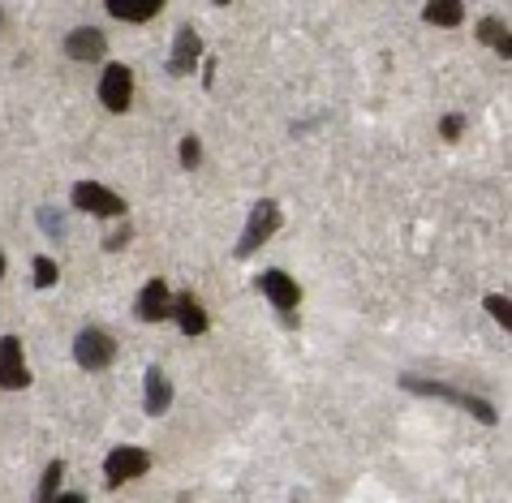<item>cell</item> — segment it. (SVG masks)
<instances>
[{"label":"cell","instance_id":"cell-19","mask_svg":"<svg viewBox=\"0 0 512 503\" xmlns=\"http://www.w3.org/2000/svg\"><path fill=\"white\" fill-rule=\"evenodd\" d=\"M56 276H61V271H56L52 258H35V289H52Z\"/></svg>","mask_w":512,"mask_h":503},{"label":"cell","instance_id":"cell-25","mask_svg":"<svg viewBox=\"0 0 512 503\" xmlns=\"http://www.w3.org/2000/svg\"><path fill=\"white\" fill-rule=\"evenodd\" d=\"M216 5H229V0H216Z\"/></svg>","mask_w":512,"mask_h":503},{"label":"cell","instance_id":"cell-26","mask_svg":"<svg viewBox=\"0 0 512 503\" xmlns=\"http://www.w3.org/2000/svg\"><path fill=\"white\" fill-rule=\"evenodd\" d=\"M0 22H5V13H0Z\"/></svg>","mask_w":512,"mask_h":503},{"label":"cell","instance_id":"cell-5","mask_svg":"<svg viewBox=\"0 0 512 503\" xmlns=\"http://www.w3.org/2000/svg\"><path fill=\"white\" fill-rule=\"evenodd\" d=\"M74 207L91 211V215H104V220H117V215H125V198L117 190H108V185H99V181H78L74 185Z\"/></svg>","mask_w":512,"mask_h":503},{"label":"cell","instance_id":"cell-23","mask_svg":"<svg viewBox=\"0 0 512 503\" xmlns=\"http://www.w3.org/2000/svg\"><path fill=\"white\" fill-rule=\"evenodd\" d=\"M104 246H108V250H121V246H130V224H125V228H117V233H112V237L104 241Z\"/></svg>","mask_w":512,"mask_h":503},{"label":"cell","instance_id":"cell-11","mask_svg":"<svg viewBox=\"0 0 512 503\" xmlns=\"http://www.w3.org/2000/svg\"><path fill=\"white\" fill-rule=\"evenodd\" d=\"M138 319L142 323H164L173 319V293H168L164 280H147L138 293Z\"/></svg>","mask_w":512,"mask_h":503},{"label":"cell","instance_id":"cell-14","mask_svg":"<svg viewBox=\"0 0 512 503\" xmlns=\"http://www.w3.org/2000/svg\"><path fill=\"white\" fill-rule=\"evenodd\" d=\"M422 22L439 26V31H452V26L465 22V0H426V5H422Z\"/></svg>","mask_w":512,"mask_h":503},{"label":"cell","instance_id":"cell-1","mask_svg":"<svg viewBox=\"0 0 512 503\" xmlns=\"http://www.w3.org/2000/svg\"><path fill=\"white\" fill-rule=\"evenodd\" d=\"M405 392H418V396H431V400H452L457 409L465 413H474V418L482 426H495L500 422V413H495L491 400H482V396H469V392H457V387H448V383H435V379H414V375H405L401 379Z\"/></svg>","mask_w":512,"mask_h":503},{"label":"cell","instance_id":"cell-10","mask_svg":"<svg viewBox=\"0 0 512 503\" xmlns=\"http://www.w3.org/2000/svg\"><path fill=\"white\" fill-rule=\"evenodd\" d=\"M198 61H203V35H198L194 26H181L173 39V52H168V74L186 78L198 69Z\"/></svg>","mask_w":512,"mask_h":503},{"label":"cell","instance_id":"cell-8","mask_svg":"<svg viewBox=\"0 0 512 503\" xmlns=\"http://www.w3.org/2000/svg\"><path fill=\"white\" fill-rule=\"evenodd\" d=\"M259 293L272 301L280 314H293L297 306H302V289H297V280L289 276V271H280V267L263 271V276H259Z\"/></svg>","mask_w":512,"mask_h":503},{"label":"cell","instance_id":"cell-15","mask_svg":"<svg viewBox=\"0 0 512 503\" xmlns=\"http://www.w3.org/2000/svg\"><path fill=\"white\" fill-rule=\"evenodd\" d=\"M104 9L117 22H151L164 9V0H104Z\"/></svg>","mask_w":512,"mask_h":503},{"label":"cell","instance_id":"cell-7","mask_svg":"<svg viewBox=\"0 0 512 503\" xmlns=\"http://www.w3.org/2000/svg\"><path fill=\"white\" fill-rule=\"evenodd\" d=\"M65 56L78 65H99L108 56V35L99 26H78V31L65 35Z\"/></svg>","mask_w":512,"mask_h":503},{"label":"cell","instance_id":"cell-4","mask_svg":"<svg viewBox=\"0 0 512 503\" xmlns=\"http://www.w3.org/2000/svg\"><path fill=\"white\" fill-rule=\"evenodd\" d=\"M142 473H151V452H142V448H112L108 452V461H104L108 491H117L125 482H138Z\"/></svg>","mask_w":512,"mask_h":503},{"label":"cell","instance_id":"cell-6","mask_svg":"<svg viewBox=\"0 0 512 503\" xmlns=\"http://www.w3.org/2000/svg\"><path fill=\"white\" fill-rule=\"evenodd\" d=\"M0 387H5V392H22V387H31L22 336H0Z\"/></svg>","mask_w":512,"mask_h":503},{"label":"cell","instance_id":"cell-9","mask_svg":"<svg viewBox=\"0 0 512 503\" xmlns=\"http://www.w3.org/2000/svg\"><path fill=\"white\" fill-rule=\"evenodd\" d=\"M99 99H104L108 112H125L134 104V74L125 65H108L104 78H99Z\"/></svg>","mask_w":512,"mask_h":503},{"label":"cell","instance_id":"cell-12","mask_svg":"<svg viewBox=\"0 0 512 503\" xmlns=\"http://www.w3.org/2000/svg\"><path fill=\"white\" fill-rule=\"evenodd\" d=\"M142 409H147L151 418H160V413L173 409V383H168L164 366H147V379H142Z\"/></svg>","mask_w":512,"mask_h":503},{"label":"cell","instance_id":"cell-20","mask_svg":"<svg viewBox=\"0 0 512 503\" xmlns=\"http://www.w3.org/2000/svg\"><path fill=\"white\" fill-rule=\"evenodd\" d=\"M198 160H203V142H198L194 134L190 138H181V168H198Z\"/></svg>","mask_w":512,"mask_h":503},{"label":"cell","instance_id":"cell-17","mask_svg":"<svg viewBox=\"0 0 512 503\" xmlns=\"http://www.w3.org/2000/svg\"><path fill=\"white\" fill-rule=\"evenodd\" d=\"M61 482H65V461H52L44 469V482H39V503H52L56 491H61Z\"/></svg>","mask_w":512,"mask_h":503},{"label":"cell","instance_id":"cell-22","mask_svg":"<svg viewBox=\"0 0 512 503\" xmlns=\"http://www.w3.org/2000/svg\"><path fill=\"white\" fill-rule=\"evenodd\" d=\"M461 129H465V117H461V112H448V117L439 121V134H444V142H457V138H461Z\"/></svg>","mask_w":512,"mask_h":503},{"label":"cell","instance_id":"cell-3","mask_svg":"<svg viewBox=\"0 0 512 503\" xmlns=\"http://www.w3.org/2000/svg\"><path fill=\"white\" fill-rule=\"evenodd\" d=\"M74 362L82 370H108L117 362V340H112L104 327H82L74 336Z\"/></svg>","mask_w":512,"mask_h":503},{"label":"cell","instance_id":"cell-13","mask_svg":"<svg viewBox=\"0 0 512 503\" xmlns=\"http://www.w3.org/2000/svg\"><path fill=\"white\" fill-rule=\"evenodd\" d=\"M173 319H177V327H181V332H186L190 340H194V336H207V327H211L203 301H198L194 293H177V297H173Z\"/></svg>","mask_w":512,"mask_h":503},{"label":"cell","instance_id":"cell-16","mask_svg":"<svg viewBox=\"0 0 512 503\" xmlns=\"http://www.w3.org/2000/svg\"><path fill=\"white\" fill-rule=\"evenodd\" d=\"M478 39H482V43H491V48L500 52L504 61H512V35H508V22H500V18H482V22H478Z\"/></svg>","mask_w":512,"mask_h":503},{"label":"cell","instance_id":"cell-2","mask_svg":"<svg viewBox=\"0 0 512 503\" xmlns=\"http://www.w3.org/2000/svg\"><path fill=\"white\" fill-rule=\"evenodd\" d=\"M280 233V207H276V198H259V203L250 207V220L246 228H241V237H237V258H250L254 250L263 246V241H272Z\"/></svg>","mask_w":512,"mask_h":503},{"label":"cell","instance_id":"cell-24","mask_svg":"<svg viewBox=\"0 0 512 503\" xmlns=\"http://www.w3.org/2000/svg\"><path fill=\"white\" fill-rule=\"evenodd\" d=\"M0 280H5V254H0Z\"/></svg>","mask_w":512,"mask_h":503},{"label":"cell","instance_id":"cell-21","mask_svg":"<svg viewBox=\"0 0 512 503\" xmlns=\"http://www.w3.org/2000/svg\"><path fill=\"white\" fill-rule=\"evenodd\" d=\"M39 224H44V237H61V233H65V220H61V211H52V207H44V211H39Z\"/></svg>","mask_w":512,"mask_h":503},{"label":"cell","instance_id":"cell-18","mask_svg":"<svg viewBox=\"0 0 512 503\" xmlns=\"http://www.w3.org/2000/svg\"><path fill=\"white\" fill-rule=\"evenodd\" d=\"M482 306H487L491 319L508 332V327H512V306H508V297H504V293H491V297H482Z\"/></svg>","mask_w":512,"mask_h":503}]
</instances>
